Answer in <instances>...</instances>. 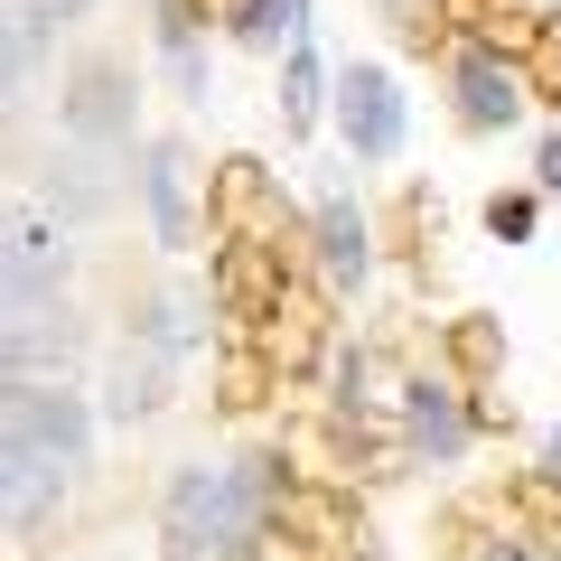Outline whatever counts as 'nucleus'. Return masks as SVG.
Returning <instances> with one entry per match:
<instances>
[{"instance_id":"14","label":"nucleus","mask_w":561,"mask_h":561,"mask_svg":"<svg viewBox=\"0 0 561 561\" xmlns=\"http://www.w3.org/2000/svg\"><path fill=\"white\" fill-rule=\"evenodd\" d=\"M234 38H243V47L309 38V0H243V10H234Z\"/></svg>"},{"instance_id":"4","label":"nucleus","mask_w":561,"mask_h":561,"mask_svg":"<svg viewBox=\"0 0 561 561\" xmlns=\"http://www.w3.org/2000/svg\"><path fill=\"white\" fill-rule=\"evenodd\" d=\"M337 131L356 160H393L402 131H412V103H402L393 66H346L337 76Z\"/></svg>"},{"instance_id":"18","label":"nucleus","mask_w":561,"mask_h":561,"mask_svg":"<svg viewBox=\"0 0 561 561\" xmlns=\"http://www.w3.org/2000/svg\"><path fill=\"white\" fill-rule=\"evenodd\" d=\"M337 412H365V346L337 356Z\"/></svg>"},{"instance_id":"20","label":"nucleus","mask_w":561,"mask_h":561,"mask_svg":"<svg viewBox=\"0 0 561 561\" xmlns=\"http://www.w3.org/2000/svg\"><path fill=\"white\" fill-rule=\"evenodd\" d=\"M38 10H47V20H57V28H76L84 10H94V0H38Z\"/></svg>"},{"instance_id":"1","label":"nucleus","mask_w":561,"mask_h":561,"mask_svg":"<svg viewBox=\"0 0 561 561\" xmlns=\"http://www.w3.org/2000/svg\"><path fill=\"white\" fill-rule=\"evenodd\" d=\"M280 505V459H187L160 486V561H243Z\"/></svg>"},{"instance_id":"16","label":"nucleus","mask_w":561,"mask_h":561,"mask_svg":"<svg viewBox=\"0 0 561 561\" xmlns=\"http://www.w3.org/2000/svg\"><path fill=\"white\" fill-rule=\"evenodd\" d=\"M140 346H160L169 365H179L187 346H197V328H187V300H179V290H169V300H150V309H140Z\"/></svg>"},{"instance_id":"17","label":"nucleus","mask_w":561,"mask_h":561,"mask_svg":"<svg viewBox=\"0 0 561 561\" xmlns=\"http://www.w3.org/2000/svg\"><path fill=\"white\" fill-rule=\"evenodd\" d=\"M534 225H542V206L524 197V187H515V197H486V234H496V243H534Z\"/></svg>"},{"instance_id":"6","label":"nucleus","mask_w":561,"mask_h":561,"mask_svg":"<svg viewBox=\"0 0 561 561\" xmlns=\"http://www.w3.org/2000/svg\"><path fill=\"white\" fill-rule=\"evenodd\" d=\"M402 440H412L431 468H449V459H468V440H478V412L459 402V383L412 375L402 383Z\"/></svg>"},{"instance_id":"10","label":"nucleus","mask_w":561,"mask_h":561,"mask_svg":"<svg viewBox=\"0 0 561 561\" xmlns=\"http://www.w3.org/2000/svg\"><path fill=\"white\" fill-rule=\"evenodd\" d=\"M309 243H319V262H328V280H337V290H356V280L375 272V234H365V206H356V197H319Z\"/></svg>"},{"instance_id":"5","label":"nucleus","mask_w":561,"mask_h":561,"mask_svg":"<svg viewBox=\"0 0 561 561\" xmlns=\"http://www.w3.org/2000/svg\"><path fill=\"white\" fill-rule=\"evenodd\" d=\"M0 300H10V319H20V309L66 300V234L38 216V206L10 216V272H0Z\"/></svg>"},{"instance_id":"19","label":"nucleus","mask_w":561,"mask_h":561,"mask_svg":"<svg viewBox=\"0 0 561 561\" xmlns=\"http://www.w3.org/2000/svg\"><path fill=\"white\" fill-rule=\"evenodd\" d=\"M534 187H542V197H561V131L534 150Z\"/></svg>"},{"instance_id":"8","label":"nucleus","mask_w":561,"mask_h":561,"mask_svg":"<svg viewBox=\"0 0 561 561\" xmlns=\"http://www.w3.org/2000/svg\"><path fill=\"white\" fill-rule=\"evenodd\" d=\"M449 84H459V113L478 122V131H505V122H524V66H505L496 47H459Z\"/></svg>"},{"instance_id":"12","label":"nucleus","mask_w":561,"mask_h":561,"mask_svg":"<svg viewBox=\"0 0 561 561\" xmlns=\"http://www.w3.org/2000/svg\"><path fill=\"white\" fill-rule=\"evenodd\" d=\"M66 356H76V319H66V300L10 319V375H66Z\"/></svg>"},{"instance_id":"21","label":"nucleus","mask_w":561,"mask_h":561,"mask_svg":"<svg viewBox=\"0 0 561 561\" xmlns=\"http://www.w3.org/2000/svg\"><path fill=\"white\" fill-rule=\"evenodd\" d=\"M542 478L561 486V431H542Z\"/></svg>"},{"instance_id":"3","label":"nucleus","mask_w":561,"mask_h":561,"mask_svg":"<svg viewBox=\"0 0 561 561\" xmlns=\"http://www.w3.org/2000/svg\"><path fill=\"white\" fill-rule=\"evenodd\" d=\"M57 131L66 140H94V150H131V66H113V57H94V66H76L66 76V94H57Z\"/></svg>"},{"instance_id":"13","label":"nucleus","mask_w":561,"mask_h":561,"mask_svg":"<svg viewBox=\"0 0 561 561\" xmlns=\"http://www.w3.org/2000/svg\"><path fill=\"white\" fill-rule=\"evenodd\" d=\"M319 94H328L319 47H309V38H290V66H280V122H290V131H309V122H319Z\"/></svg>"},{"instance_id":"11","label":"nucleus","mask_w":561,"mask_h":561,"mask_svg":"<svg viewBox=\"0 0 561 561\" xmlns=\"http://www.w3.org/2000/svg\"><path fill=\"white\" fill-rule=\"evenodd\" d=\"M160 402H169V356L160 346H122L113 375H103V412L113 421H150Z\"/></svg>"},{"instance_id":"15","label":"nucleus","mask_w":561,"mask_h":561,"mask_svg":"<svg viewBox=\"0 0 561 561\" xmlns=\"http://www.w3.org/2000/svg\"><path fill=\"white\" fill-rule=\"evenodd\" d=\"M47 10L38 0H10V94H28V84H38V47H47Z\"/></svg>"},{"instance_id":"2","label":"nucleus","mask_w":561,"mask_h":561,"mask_svg":"<svg viewBox=\"0 0 561 561\" xmlns=\"http://www.w3.org/2000/svg\"><path fill=\"white\" fill-rule=\"evenodd\" d=\"M94 449V412L66 375H10V440H0V496L10 534H38V515L66 496V478Z\"/></svg>"},{"instance_id":"9","label":"nucleus","mask_w":561,"mask_h":561,"mask_svg":"<svg viewBox=\"0 0 561 561\" xmlns=\"http://www.w3.org/2000/svg\"><path fill=\"white\" fill-rule=\"evenodd\" d=\"M47 197H57V216H66V225L103 216V206H113V150H94V140H66V131H57V160H47Z\"/></svg>"},{"instance_id":"7","label":"nucleus","mask_w":561,"mask_h":561,"mask_svg":"<svg viewBox=\"0 0 561 561\" xmlns=\"http://www.w3.org/2000/svg\"><path fill=\"white\" fill-rule=\"evenodd\" d=\"M140 206H150V234H160L169 253L197 243V169H187L179 140H150V150H140Z\"/></svg>"}]
</instances>
